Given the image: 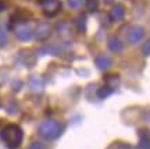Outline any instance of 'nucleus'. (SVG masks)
<instances>
[{"label": "nucleus", "instance_id": "nucleus-1", "mask_svg": "<svg viewBox=\"0 0 150 149\" xmlns=\"http://www.w3.org/2000/svg\"><path fill=\"white\" fill-rule=\"evenodd\" d=\"M0 139L8 149H18L22 144L24 133L17 124H8L0 131Z\"/></svg>", "mask_w": 150, "mask_h": 149}, {"label": "nucleus", "instance_id": "nucleus-2", "mask_svg": "<svg viewBox=\"0 0 150 149\" xmlns=\"http://www.w3.org/2000/svg\"><path fill=\"white\" fill-rule=\"evenodd\" d=\"M38 134L45 139H56L61 134V125L54 120H45L39 124Z\"/></svg>", "mask_w": 150, "mask_h": 149}, {"label": "nucleus", "instance_id": "nucleus-3", "mask_svg": "<svg viewBox=\"0 0 150 149\" xmlns=\"http://www.w3.org/2000/svg\"><path fill=\"white\" fill-rule=\"evenodd\" d=\"M42 7H43V13H45L46 16L53 17L61 10V3H60L59 0H49L46 3H43Z\"/></svg>", "mask_w": 150, "mask_h": 149}, {"label": "nucleus", "instance_id": "nucleus-4", "mask_svg": "<svg viewBox=\"0 0 150 149\" xmlns=\"http://www.w3.org/2000/svg\"><path fill=\"white\" fill-rule=\"evenodd\" d=\"M50 34H52V28L49 25L47 22H39L35 28V35L39 41H46L49 39L50 36Z\"/></svg>", "mask_w": 150, "mask_h": 149}, {"label": "nucleus", "instance_id": "nucleus-5", "mask_svg": "<svg viewBox=\"0 0 150 149\" xmlns=\"http://www.w3.org/2000/svg\"><path fill=\"white\" fill-rule=\"evenodd\" d=\"M16 36L18 41H21V42H27V41H29V39H32L33 36V32L32 29L29 27H27V25H18V27H16Z\"/></svg>", "mask_w": 150, "mask_h": 149}, {"label": "nucleus", "instance_id": "nucleus-6", "mask_svg": "<svg viewBox=\"0 0 150 149\" xmlns=\"http://www.w3.org/2000/svg\"><path fill=\"white\" fill-rule=\"evenodd\" d=\"M145 36V28L140 27V25H135L129 29L128 32V39L131 43H138L140 42Z\"/></svg>", "mask_w": 150, "mask_h": 149}, {"label": "nucleus", "instance_id": "nucleus-7", "mask_svg": "<svg viewBox=\"0 0 150 149\" xmlns=\"http://www.w3.org/2000/svg\"><path fill=\"white\" fill-rule=\"evenodd\" d=\"M139 135V142L136 149H150V131L146 128H142L138 131Z\"/></svg>", "mask_w": 150, "mask_h": 149}, {"label": "nucleus", "instance_id": "nucleus-8", "mask_svg": "<svg viewBox=\"0 0 150 149\" xmlns=\"http://www.w3.org/2000/svg\"><path fill=\"white\" fill-rule=\"evenodd\" d=\"M108 16L112 21H120L125 16V7L122 4H114L108 11Z\"/></svg>", "mask_w": 150, "mask_h": 149}, {"label": "nucleus", "instance_id": "nucleus-9", "mask_svg": "<svg viewBox=\"0 0 150 149\" xmlns=\"http://www.w3.org/2000/svg\"><path fill=\"white\" fill-rule=\"evenodd\" d=\"M107 46H108V49H110L111 52H115V53L121 52V50H122V48H124L122 42H121L117 36H110V38H108Z\"/></svg>", "mask_w": 150, "mask_h": 149}, {"label": "nucleus", "instance_id": "nucleus-10", "mask_svg": "<svg viewBox=\"0 0 150 149\" xmlns=\"http://www.w3.org/2000/svg\"><path fill=\"white\" fill-rule=\"evenodd\" d=\"M96 66H97V68L99 70H107L110 66L112 64L111 59L108 57V56H104V54H102V56H99L96 59Z\"/></svg>", "mask_w": 150, "mask_h": 149}, {"label": "nucleus", "instance_id": "nucleus-11", "mask_svg": "<svg viewBox=\"0 0 150 149\" xmlns=\"http://www.w3.org/2000/svg\"><path fill=\"white\" fill-rule=\"evenodd\" d=\"M42 86H43V80L40 78V77L33 75V77H31V78H29V88H31L32 91L42 89Z\"/></svg>", "mask_w": 150, "mask_h": 149}, {"label": "nucleus", "instance_id": "nucleus-12", "mask_svg": "<svg viewBox=\"0 0 150 149\" xmlns=\"http://www.w3.org/2000/svg\"><path fill=\"white\" fill-rule=\"evenodd\" d=\"M104 82H106V85L110 86V88H115V86L120 84V77L117 74H108L106 75V78H104Z\"/></svg>", "mask_w": 150, "mask_h": 149}, {"label": "nucleus", "instance_id": "nucleus-13", "mask_svg": "<svg viewBox=\"0 0 150 149\" xmlns=\"http://www.w3.org/2000/svg\"><path fill=\"white\" fill-rule=\"evenodd\" d=\"M74 22H75V25H76V28H78V31L85 32V29H86V17H85V14H81L79 17H76Z\"/></svg>", "mask_w": 150, "mask_h": 149}, {"label": "nucleus", "instance_id": "nucleus-14", "mask_svg": "<svg viewBox=\"0 0 150 149\" xmlns=\"http://www.w3.org/2000/svg\"><path fill=\"white\" fill-rule=\"evenodd\" d=\"M112 88H110V86H102V88H100V89L97 91V96H99V98H100V99H106V98H107V96H110L112 93Z\"/></svg>", "mask_w": 150, "mask_h": 149}, {"label": "nucleus", "instance_id": "nucleus-15", "mask_svg": "<svg viewBox=\"0 0 150 149\" xmlns=\"http://www.w3.org/2000/svg\"><path fill=\"white\" fill-rule=\"evenodd\" d=\"M99 4H100L99 0H86L85 1L86 9L91 11V13H96V11L99 10Z\"/></svg>", "mask_w": 150, "mask_h": 149}, {"label": "nucleus", "instance_id": "nucleus-16", "mask_svg": "<svg viewBox=\"0 0 150 149\" xmlns=\"http://www.w3.org/2000/svg\"><path fill=\"white\" fill-rule=\"evenodd\" d=\"M142 53H143V56H150V41H147V42L143 45V48H142Z\"/></svg>", "mask_w": 150, "mask_h": 149}, {"label": "nucleus", "instance_id": "nucleus-17", "mask_svg": "<svg viewBox=\"0 0 150 149\" xmlns=\"http://www.w3.org/2000/svg\"><path fill=\"white\" fill-rule=\"evenodd\" d=\"M6 42H7V34L4 29H0V46L6 45Z\"/></svg>", "mask_w": 150, "mask_h": 149}, {"label": "nucleus", "instance_id": "nucleus-18", "mask_svg": "<svg viewBox=\"0 0 150 149\" xmlns=\"http://www.w3.org/2000/svg\"><path fill=\"white\" fill-rule=\"evenodd\" d=\"M68 4L71 9H78L81 6V0H68Z\"/></svg>", "mask_w": 150, "mask_h": 149}, {"label": "nucleus", "instance_id": "nucleus-19", "mask_svg": "<svg viewBox=\"0 0 150 149\" xmlns=\"http://www.w3.org/2000/svg\"><path fill=\"white\" fill-rule=\"evenodd\" d=\"M28 149H45V146L40 142H32V144L28 146Z\"/></svg>", "mask_w": 150, "mask_h": 149}, {"label": "nucleus", "instance_id": "nucleus-20", "mask_svg": "<svg viewBox=\"0 0 150 149\" xmlns=\"http://www.w3.org/2000/svg\"><path fill=\"white\" fill-rule=\"evenodd\" d=\"M4 10H6L4 1H1V0H0V13H1V11H4Z\"/></svg>", "mask_w": 150, "mask_h": 149}, {"label": "nucleus", "instance_id": "nucleus-21", "mask_svg": "<svg viewBox=\"0 0 150 149\" xmlns=\"http://www.w3.org/2000/svg\"><path fill=\"white\" fill-rule=\"evenodd\" d=\"M46 1H49V0H39V3H40V4H43V3H46Z\"/></svg>", "mask_w": 150, "mask_h": 149}, {"label": "nucleus", "instance_id": "nucleus-22", "mask_svg": "<svg viewBox=\"0 0 150 149\" xmlns=\"http://www.w3.org/2000/svg\"><path fill=\"white\" fill-rule=\"evenodd\" d=\"M146 118H147V121H150V112L147 113V116H146Z\"/></svg>", "mask_w": 150, "mask_h": 149}, {"label": "nucleus", "instance_id": "nucleus-23", "mask_svg": "<svg viewBox=\"0 0 150 149\" xmlns=\"http://www.w3.org/2000/svg\"><path fill=\"white\" fill-rule=\"evenodd\" d=\"M107 1H110V0H107Z\"/></svg>", "mask_w": 150, "mask_h": 149}]
</instances>
